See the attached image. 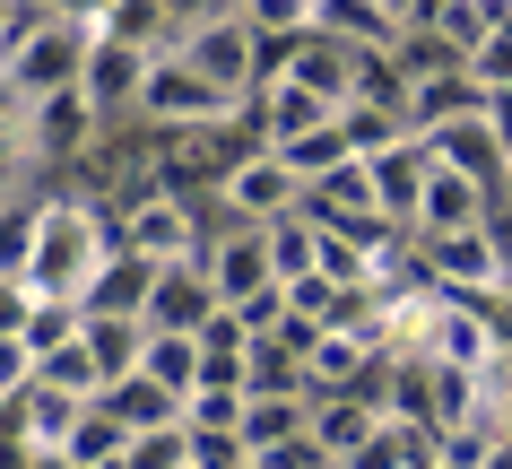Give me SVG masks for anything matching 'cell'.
I'll list each match as a JSON object with an SVG mask.
<instances>
[{
  "instance_id": "obj_1",
  "label": "cell",
  "mask_w": 512,
  "mask_h": 469,
  "mask_svg": "<svg viewBox=\"0 0 512 469\" xmlns=\"http://www.w3.org/2000/svg\"><path fill=\"white\" fill-rule=\"evenodd\" d=\"M504 235H486V226H434L426 235V261H434V278L443 287H460V296H486V287H504Z\"/></svg>"
},
{
  "instance_id": "obj_2",
  "label": "cell",
  "mask_w": 512,
  "mask_h": 469,
  "mask_svg": "<svg viewBox=\"0 0 512 469\" xmlns=\"http://www.w3.org/2000/svg\"><path fill=\"white\" fill-rule=\"evenodd\" d=\"M478 209H486V183L469 166H452V157H434L426 166V200H417V226H478Z\"/></svg>"
},
{
  "instance_id": "obj_3",
  "label": "cell",
  "mask_w": 512,
  "mask_h": 469,
  "mask_svg": "<svg viewBox=\"0 0 512 469\" xmlns=\"http://www.w3.org/2000/svg\"><path fill=\"white\" fill-rule=\"evenodd\" d=\"M434 357H443V365H469V374H486V365H495V331H486L469 304L443 296V313H434Z\"/></svg>"
},
{
  "instance_id": "obj_4",
  "label": "cell",
  "mask_w": 512,
  "mask_h": 469,
  "mask_svg": "<svg viewBox=\"0 0 512 469\" xmlns=\"http://www.w3.org/2000/svg\"><path fill=\"white\" fill-rule=\"evenodd\" d=\"M408 461H426V443L408 426H365V443L348 452V469H408Z\"/></svg>"
},
{
  "instance_id": "obj_5",
  "label": "cell",
  "mask_w": 512,
  "mask_h": 469,
  "mask_svg": "<svg viewBox=\"0 0 512 469\" xmlns=\"http://www.w3.org/2000/svg\"><path fill=\"white\" fill-rule=\"evenodd\" d=\"M486 131L512 148V87H486Z\"/></svg>"
},
{
  "instance_id": "obj_6",
  "label": "cell",
  "mask_w": 512,
  "mask_h": 469,
  "mask_svg": "<svg viewBox=\"0 0 512 469\" xmlns=\"http://www.w3.org/2000/svg\"><path fill=\"white\" fill-rule=\"evenodd\" d=\"M504 183H512V174H504Z\"/></svg>"
}]
</instances>
